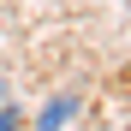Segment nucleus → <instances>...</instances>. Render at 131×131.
Listing matches in <instances>:
<instances>
[{"label":"nucleus","instance_id":"obj_1","mask_svg":"<svg viewBox=\"0 0 131 131\" xmlns=\"http://www.w3.org/2000/svg\"><path fill=\"white\" fill-rule=\"evenodd\" d=\"M72 113H78V95L66 90V95H54V101H42V113L30 119V131H66V125H72Z\"/></svg>","mask_w":131,"mask_h":131},{"label":"nucleus","instance_id":"obj_2","mask_svg":"<svg viewBox=\"0 0 131 131\" xmlns=\"http://www.w3.org/2000/svg\"><path fill=\"white\" fill-rule=\"evenodd\" d=\"M0 131H30V125H24V113H18L6 95H0Z\"/></svg>","mask_w":131,"mask_h":131},{"label":"nucleus","instance_id":"obj_3","mask_svg":"<svg viewBox=\"0 0 131 131\" xmlns=\"http://www.w3.org/2000/svg\"><path fill=\"white\" fill-rule=\"evenodd\" d=\"M0 95H6V83H0Z\"/></svg>","mask_w":131,"mask_h":131}]
</instances>
